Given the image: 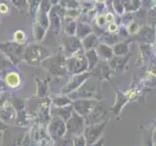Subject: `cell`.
<instances>
[{
    "label": "cell",
    "instance_id": "cell-1",
    "mask_svg": "<svg viewBox=\"0 0 156 146\" xmlns=\"http://www.w3.org/2000/svg\"><path fill=\"white\" fill-rule=\"evenodd\" d=\"M51 55V53L49 49L38 43H34V44H29L24 47L23 59L30 66H38Z\"/></svg>",
    "mask_w": 156,
    "mask_h": 146
},
{
    "label": "cell",
    "instance_id": "cell-2",
    "mask_svg": "<svg viewBox=\"0 0 156 146\" xmlns=\"http://www.w3.org/2000/svg\"><path fill=\"white\" fill-rule=\"evenodd\" d=\"M66 57L64 54L57 53L55 55H51L41 62V66L48 72L55 76H65L67 74L66 69Z\"/></svg>",
    "mask_w": 156,
    "mask_h": 146
},
{
    "label": "cell",
    "instance_id": "cell-3",
    "mask_svg": "<svg viewBox=\"0 0 156 146\" xmlns=\"http://www.w3.org/2000/svg\"><path fill=\"white\" fill-rule=\"evenodd\" d=\"M23 45L18 44L16 42H4L0 43V51L6 56L13 64H19L23 61Z\"/></svg>",
    "mask_w": 156,
    "mask_h": 146
},
{
    "label": "cell",
    "instance_id": "cell-4",
    "mask_svg": "<svg viewBox=\"0 0 156 146\" xmlns=\"http://www.w3.org/2000/svg\"><path fill=\"white\" fill-rule=\"evenodd\" d=\"M66 69L67 73L72 75L88 71V64L83 53H78L76 55L66 58Z\"/></svg>",
    "mask_w": 156,
    "mask_h": 146
},
{
    "label": "cell",
    "instance_id": "cell-5",
    "mask_svg": "<svg viewBox=\"0 0 156 146\" xmlns=\"http://www.w3.org/2000/svg\"><path fill=\"white\" fill-rule=\"evenodd\" d=\"M65 125H66V133H68L69 134H73L74 137H79L83 134L87 124H85L84 118L79 115L73 109L71 116L65 122Z\"/></svg>",
    "mask_w": 156,
    "mask_h": 146
},
{
    "label": "cell",
    "instance_id": "cell-6",
    "mask_svg": "<svg viewBox=\"0 0 156 146\" xmlns=\"http://www.w3.org/2000/svg\"><path fill=\"white\" fill-rule=\"evenodd\" d=\"M47 133L52 140H59L66 134V125L61 118L52 116L48 123Z\"/></svg>",
    "mask_w": 156,
    "mask_h": 146
},
{
    "label": "cell",
    "instance_id": "cell-7",
    "mask_svg": "<svg viewBox=\"0 0 156 146\" xmlns=\"http://www.w3.org/2000/svg\"><path fill=\"white\" fill-rule=\"evenodd\" d=\"M97 104L98 101L94 99H79L72 102L74 111H76L79 115L83 117L84 120Z\"/></svg>",
    "mask_w": 156,
    "mask_h": 146
},
{
    "label": "cell",
    "instance_id": "cell-8",
    "mask_svg": "<svg viewBox=\"0 0 156 146\" xmlns=\"http://www.w3.org/2000/svg\"><path fill=\"white\" fill-rule=\"evenodd\" d=\"M91 75V71H85L83 73L75 74L70 78V80L66 83V85L61 89V94L69 95L73 92L77 91L85 81H87Z\"/></svg>",
    "mask_w": 156,
    "mask_h": 146
},
{
    "label": "cell",
    "instance_id": "cell-9",
    "mask_svg": "<svg viewBox=\"0 0 156 146\" xmlns=\"http://www.w3.org/2000/svg\"><path fill=\"white\" fill-rule=\"evenodd\" d=\"M64 56L66 58L76 55V54L83 52V49L82 46V40H80L76 36H68L66 35L62 40Z\"/></svg>",
    "mask_w": 156,
    "mask_h": 146
},
{
    "label": "cell",
    "instance_id": "cell-10",
    "mask_svg": "<svg viewBox=\"0 0 156 146\" xmlns=\"http://www.w3.org/2000/svg\"><path fill=\"white\" fill-rule=\"evenodd\" d=\"M107 120L104 122H101L94 125H87L83 132V136L87 140V144H91L95 141H97L99 138H101L102 133H103L104 129L107 125Z\"/></svg>",
    "mask_w": 156,
    "mask_h": 146
},
{
    "label": "cell",
    "instance_id": "cell-11",
    "mask_svg": "<svg viewBox=\"0 0 156 146\" xmlns=\"http://www.w3.org/2000/svg\"><path fill=\"white\" fill-rule=\"evenodd\" d=\"M10 97L0 105V120L7 126H15L16 110L11 103Z\"/></svg>",
    "mask_w": 156,
    "mask_h": 146
},
{
    "label": "cell",
    "instance_id": "cell-12",
    "mask_svg": "<svg viewBox=\"0 0 156 146\" xmlns=\"http://www.w3.org/2000/svg\"><path fill=\"white\" fill-rule=\"evenodd\" d=\"M65 12L62 7L59 5H55L51 8L49 12V21H50V26H51L53 31L55 32V34H59L61 29V20L62 16L61 13Z\"/></svg>",
    "mask_w": 156,
    "mask_h": 146
},
{
    "label": "cell",
    "instance_id": "cell-13",
    "mask_svg": "<svg viewBox=\"0 0 156 146\" xmlns=\"http://www.w3.org/2000/svg\"><path fill=\"white\" fill-rule=\"evenodd\" d=\"M4 82L7 88L10 89H19L21 85V77L18 71H10L5 75Z\"/></svg>",
    "mask_w": 156,
    "mask_h": 146
},
{
    "label": "cell",
    "instance_id": "cell-14",
    "mask_svg": "<svg viewBox=\"0 0 156 146\" xmlns=\"http://www.w3.org/2000/svg\"><path fill=\"white\" fill-rule=\"evenodd\" d=\"M72 112H73V105L70 104L67 106L55 107L53 109H51V115L61 118L64 122H66L69 119V117L71 116Z\"/></svg>",
    "mask_w": 156,
    "mask_h": 146
},
{
    "label": "cell",
    "instance_id": "cell-15",
    "mask_svg": "<svg viewBox=\"0 0 156 146\" xmlns=\"http://www.w3.org/2000/svg\"><path fill=\"white\" fill-rule=\"evenodd\" d=\"M93 28L88 24L83 23V21H79L76 25V31H75V36L78 37L80 40H83L85 36L92 33Z\"/></svg>",
    "mask_w": 156,
    "mask_h": 146
},
{
    "label": "cell",
    "instance_id": "cell-16",
    "mask_svg": "<svg viewBox=\"0 0 156 146\" xmlns=\"http://www.w3.org/2000/svg\"><path fill=\"white\" fill-rule=\"evenodd\" d=\"M98 45V36L95 33H90L87 36H85L82 40V46L84 51H88L91 49H95Z\"/></svg>",
    "mask_w": 156,
    "mask_h": 146
},
{
    "label": "cell",
    "instance_id": "cell-17",
    "mask_svg": "<svg viewBox=\"0 0 156 146\" xmlns=\"http://www.w3.org/2000/svg\"><path fill=\"white\" fill-rule=\"evenodd\" d=\"M95 51L99 56V58H102L104 59H111L114 58V53H112V47L105 45L103 43H100V44L96 46Z\"/></svg>",
    "mask_w": 156,
    "mask_h": 146
},
{
    "label": "cell",
    "instance_id": "cell-18",
    "mask_svg": "<svg viewBox=\"0 0 156 146\" xmlns=\"http://www.w3.org/2000/svg\"><path fill=\"white\" fill-rule=\"evenodd\" d=\"M51 104L55 107H63V106H67L72 104V99L67 95H55L51 99Z\"/></svg>",
    "mask_w": 156,
    "mask_h": 146
},
{
    "label": "cell",
    "instance_id": "cell-19",
    "mask_svg": "<svg viewBox=\"0 0 156 146\" xmlns=\"http://www.w3.org/2000/svg\"><path fill=\"white\" fill-rule=\"evenodd\" d=\"M85 58L87 61L88 64V71H91L96 66H97L98 61H99V56L96 53L95 49H91V50L85 51Z\"/></svg>",
    "mask_w": 156,
    "mask_h": 146
},
{
    "label": "cell",
    "instance_id": "cell-20",
    "mask_svg": "<svg viewBox=\"0 0 156 146\" xmlns=\"http://www.w3.org/2000/svg\"><path fill=\"white\" fill-rule=\"evenodd\" d=\"M112 53H114V56H116V57H124L129 52L128 45L124 42L116 43L115 45L112 47Z\"/></svg>",
    "mask_w": 156,
    "mask_h": 146
},
{
    "label": "cell",
    "instance_id": "cell-21",
    "mask_svg": "<svg viewBox=\"0 0 156 146\" xmlns=\"http://www.w3.org/2000/svg\"><path fill=\"white\" fill-rule=\"evenodd\" d=\"M37 82V96L43 99V97L48 96V92H49V87H48V81L47 80H40L36 79Z\"/></svg>",
    "mask_w": 156,
    "mask_h": 146
},
{
    "label": "cell",
    "instance_id": "cell-22",
    "mask_svg": "<svg viewBox=\"0 0 156 146\" xmlns=\"http://www.w3.org/2000/svg\"><path fill=\"white\" fill-rule=\"evenodd\" d=\"M47 33V29L38 23V21H35V24L33 25V35L34 38L37 42H41L43 39L45 38Z\"/></svg>",
    "mask_w": 156,
    "mask_h": 146
},
{
    "label": "cell",
    "instance_id": "cell-23",
    "mask_svg": "<svg viewBox=\"0 0 156 146\" xmlns=\"http://www.w3.org/2000/svg\"><path fill=\"white\" fill-rule=\"evenodd\" d=\"M101 42L105 45L112 47L114 45H115L116 43L119 42V39H118V36L115 35V33H110V32H108V33L102 35Z\"/></svg>",
    "mask_w": 156,
    "mask_h": 146
},
{
    "label": "cell",
    "instance_id": "cell-24",
    "mask_svg": "<svg viewBox=\"0 0 156 146\" xmlns=\"http://www.w3.org/2000/svg\"><path fill=\"white\" fill-rule=\"evenodd\" d=\"M127 101H128V97H127L126 95H124L123 94H121L120 92H118V94H117V99H116V102L115 103V106H114V107H112V110L118 114V113L120 112L122 106L124 105Z\"/></svg>",
    "mask_w": 156,
    "mask_h": 146
},
{
    "label": "cell",
    "instance_id": "cell-25",
    "mask_svg": "<svg viewBox=\"0 0 156 146\" xmlns=\"http://www.w3.org/2000/svg\"><path fill=\"white\" fill-rule=\"evenodd\" d=\"M79 2L77 0H60L59 6L62 7L64 10L70 9H79Z\"/></svg>",
    "mask_w": 156,
    "mask_h": 146
},
{
    "label": "cell",
    "instance_id": "cell-26",
    "mask_svg": "<svg viewBox=\"0 0 156 146\" xmlns=\"http://www.w3.org/2000/svg\"><path fill=\"white\" fill-rule=\"evenodd\" d=\"M14 64L9 61V58L0 51V70L7 69L9 67H13Z\"/></svg>",
    "mask_w": 156,
    "mask_h": 146
},
{
    "label": "cell",
    "instance_id": "cell-27",
    "mask_svg": "<svg viewBox=\"0 0 156 146\" xmlns=\"http://www.w3.org/2000/svg\"><path fill=\"white\" fill-rule=\"evenodd\" d=\"M112 6L115 12L119 15L122 16L124 13L125 8H124V0H112Z\"/></svg>",
    "mask_w": 156,
    "mask_h": 146
},
{
    "label": "cell",
    "instance_id": "cell-28",
    "mask_svg": "<svg viewBox=\"0 0 156 146\" xmlns=\"http://www.w3.org/2000/svg\"><path fill=\"white\" fill-rule=\"evenodd\" d=\"M26 41V36L23 30L19 29L14 33V42L18 43V44L23 45V43Z\"/></svg>",
    "mask_w": 156,
    "mask_h": 146
},
{
    "label": "cell",
    "instance_id": "cell-29",
    "mask_svg": "<svg viewBox=\"0 0 156 146\" xmlns=\"http://www.w3.org/2000/svg\"><path fill=\"white\" fill-rule=\"evenodd\" d=\"M76 25L77 23L75 21H71V23H66V24L64 25V32L68 36H74L75 31H76Z\"/></svg>",
    "mask_w": 156,
    "mask_h": 146
},
{
    "label": "cell",
    "instance_id": "cell-30",
    "mask_svg": "<svg viewBox=\"0 0 156 146\" xmlns=\"http://www.w3.org/2000/svg\"><path fill=\"white\" fill-rule=\"evenodd\" d=\"M41 3V0H29V6H30V12L32 14V17H35L37 11L39 9Z\"/></svg>",
    "mask_w": 156,
    "mask_h": 146
},
{
    "label": "cell",
    "instance_id": "cell-31",
    "mask_svg": "<svg viewBox=\"0 0 156 146\" xmlns=\"http://www.w3.org/2000/svg\"><path fill=\"white\" fill-rule=\"evenodd\" d=\"M72 146H87V140H85L83 134L79 137H74Z\"/></svg>",
    "mask_w": 156,
    "mask_h": 146
},
{
    "label": "cell",
    "instance_id": "cell-32",
    "mask_svg": "<svg viewBox=\"0 0 156 146\" xmlns=\"http://www.w3.org/2000/svg\"><path fill=\"white\" fill-rule=\"evenodd\" d=\"M80 14V11L79 9H70L65 11V17L66 18H72V19H76L78 18Z\"/></svg>",
    "mask_w": 156,
    "mask_h": 146
},
{
    "label": "cell",
    "instance_id": "cell-33",
    "mask_svg": "<svg viewBox=\"0 0 156 146\" xmlns=\"http://www.w3.org/2000/svg\"><path fill=\"white\" fill-rule=\"evenodd\" d=\"M138 29H139V26H138L137 23H135V21H134V23H130V24H129V26L127 28L128 32H129V33H131V34L137 32Z\"/></svg>",
    "mask_w": 156,
    "mask_h": 146
},
{
    "label": "cell",
    "instance_id": "cell-34",
    "mask_svg": "<svg viewBox=\"0 0 156 146\" xmlns=\"http://www.w3.org/2000/svg\"><path fill=\"white\" fill-rule=\"evenodd\" d=\"M118 29V25L117 24H115V21L114 23H111L108 25V32H110V33H115Z\"/></svg>",
    "mask_w": 156,
    "mask_h": 146
},
{
    "label": "cell",
    "instance_id": "cell-35",
    "mask_svg": "<svg viewBox=\"0 0 156 146\" xmlns=\"http://www.w3.org/2000/svg\"><path fill=\"white\" fill-rule=\"evenodd\" d=\"M96 24H97L98 26H103L106 24V20H105V16L101 15L98 16L97 19H96Z\"/></svg>",
    "mask_w": 156,
    "mask_h": 146
},
{
    "label": "cell",
    "instance_id": "cell-36",
    "mask_svg": "<svg viewBox=\"0 0 156 146\" xmlns=\"http://www.w3.org/2000/svg\"><path fill=\"white\" fill-rule=\"evenodd\" d=\"M8 11H9V7H8V5L6 3H4V2L0 3V13L6 14Z\"/></svg>",
    "mask_w": 156,
    "mask_h": 146
},
{
    "label": "cell",
    "instance_id": "cell-37",
    "mask_svg": "<svg viewBox=\"0 0 156 146\" xmlns=\"http://www.w3.org/2000/svg\"><path fill=\"white\" fill-rule=\"evenodd\" d=\"M105 20H106V24H111V23H114L115 21V16L109 13L105 16Z\"/></svg>",
    "mask_w": 156,
    "mask_h": 146
},
{
    "label": "cell",
    "instance_id": "cell-38",
    "mask_svg": "<svg viewBox=\"0 0 156 146\" xmlns=\"http://www.w3.org/2000/svg\"><path fill=\"white\" fill-rule=\"evenodd\" d=\"M104 143H105V139L101 137L97 140V141H95L91 144H87V146H103Z\"/></svg>",
    "mask_w": 156,
    "mask_h": 146
},
{
    "label": "cell",
    "instance_id": "cell-39",
    "mask_svg": "<svg viewBox=\"0 0 156 146\" xmlns=\"http://www.w3.org/2000/svg\"><path fill=\"white\" fill-rule=\"evenodd\" d=\"M5 92H7V86L4 81L0 80V94L5 93Z\"/></svg>",
    "mask_w": 156,
    "mask_h": 146
},
{
    "label": "cell",
    "instance_id": "cell-40",
    "mask_svg": "<svg viewBox=\"0 0 156 146\" xmlns=\"http://www.w3.org/2000/svg\"><path fill=\"white\" fill-rule=\"evenodd\" d=\"M7 129H8V126L6 125V124H4L1 120H0V131H1V132H5Z\"/></svg>",
    "mask_w": 156,
    "mask_h": 146
},
{
    "label": "cell",
    "instance_id": "cell-41",
    "mask_svg": "<svg viewBox=\"0 0 156 146\" xmlns=\"http://www.w3.org/2000/svg\"><path fill=\"white\" fill-rule=\"evenodd\" d=\"M51 5H53V6H55V5L59 4V2H60V0H49Z\"/></svg>",
    "mask_w": 156,
    "mask_h": 146
},
{
    "label": "cell",
    "instance_id": "cell-42",
    "mask_svg": "<svg viewBox=\"0 0 156 146\" xmlns=\"http://www.w3.org/2000/svg\"><path fill=\"white\" fill-rule=\"evenodd\" d=\"M2 142H3V132L0 131V146H1Z\"/></svg>",
    "mask_w": 156,
    "mask_h": 146
},
{
    "label": "cell",
    "instance_id": "cell-43",
    "mask_svg": "<svg viewBox=\"0 0 156 146\" xmlns=\"http://www.w3.org/2000/svg\"><path fill=\"white\" fill-rule=\"evenodd\" d=\"M96 1H97V2H100V3L102 4V3H104V2H106V1H107V0H96Z\"/></svg>",
    "mask_w": 156,
    "mask_h": 146
},
{
    "label": "cell",
    "instance_id": "cell-44",
    "mask_svg": "<svg viewBox=\"0 0 156 146\" xmlns=\"http://www.w3.org/2000/svg\"><path fill=\"white\" fill-rule=\"evenodd\" d=\"M147 146H151V145H147Z\"/></svg>",
    "mask_w": 156,
    "mask_h": 146
},
{
    "label": "cell",
    "instance_id": "cell-45",
    "mask_svg": "<svg viewBox=\"0 0 156 146\" xmlns=\"http://www.w3.org/2000/svg\"><path fill=\"white\" fill-rule=\"evenodd\" d=\"M83 1H85V0H83Z\"/></svg>",
    "mask_w": 156,
    "mask_h": 146
}]
</instances>
